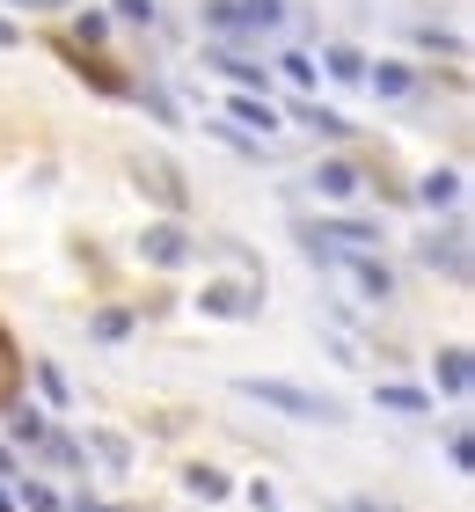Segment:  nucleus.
Segmentation results:
<instances>
[{
  "label": "nucleus",
  "instance_id": "nucleus-1",
  "mask_svg": "<svg viewBox=\"0 0 475 512\" xmlns=\"http://www.w3.org/2000/svg\"><path fill=\"white\" fill-rule=\"evenodd\" d=\"M234 388H242L249 403L278 410V417H300V425H344V403H337V395H315V388H300V381H256V374H242Z\"/></svg>",
  "mask_w": 475,
  "mask_h": 512
},
{
  "label": "nucleus",
  "instance_id": "nucleus-2",
  "mask_svg": "<svg viewBox=\"0 0 475 512\" xmlns=\"http://www.w3.org/2000/svg\"><path fill=\"white\" fill-rule=\"evenodd\" d=\"M307 256L337 271V286H344V293H359V308H388V300H395V271L380 264V256H359V249H322V242H307Z\"/></svg>",
  "mask_w": 475,
  "mask_h": 512
},
{
  "label": "nucleus",
  "instance_id": "nucleus-3",
  "mask_svg": "<svg viewBox=\"0 0 475 512\" xmlns=\"http://www.w3.org/2000/svg\"><path fill=\"white\" fill-rule=\"evenodd\" d=\"M132 183H139V191H147V198H154L169 220L190 205V191H183V169H176L169 154H139V161H132Z\"/></svg>",
  "mask_w": 475,
  "mask_h": 512
},
{
  "label": "nucleus",
  "instance_id": "nucleus-4",
  "mask_svg": "<svg viewBox=\"0 0 475 512\" xmlns=\"http://www.w3.org/2000/svg\"><path fill=\"white\" fill-rule=\"evenodd\" d=\"M139 256H147V264H161V271H176V264H190V235L176 220H161V227H147V235H139Z\"/></svg>",
  "mask_w": 475,
  "mask_h": 512
},
{
  "label": "nucleus",
  "instance_id": "nucleus-5",
  "mask_svg": "<svg viewBox=\"0 0 475 512\" xmlns=\"http://www.w3.org/2000/svg\"><path fill=\"white\" fill-rule=\"evenodd\" d=\"M307 242H322V249H359V256H373V249H380V227H366V220H322V227H307Z\"/></svg>",
  "mask_w": 475,
  "mask_h": 512
},
{
  "label": "nucleus",
  "instance_id": "nucleus-6",
  "mask_svg": "<svg viewBox=\"0 0 475 512\" xmlns=\"http://www.w3.org/2000/svg\"><path fill=\"white\" fill-rule=\"evenodd\" d=\"M417 256H424L432 271H446V278H468V235H432Z\"/></svg>",
  "mask_w": 475,
  "mask_h": 512
},
{
  "label": "nucleus",
  "instance_id": "nucleus-7",
  "mask_svg": "<svg viewBox=\"0 0 475 512\" xmlns=\"http://www.w3.org/2000/svg\"><path fill=\"white\" fill-rule=\"evenodd\" d=\"M315 191H322V198H359L366 176L351 169V161H322V169H315Z\"/></svg>",
  "mask_w": 475,
  "mask_h": 512
},
{
  "label": "nucleus",
  "instance_id": "nucleus-8",
  "mask_svg": "<svg viewBox=\"0 0 475 512\" xmlns=\"http://www.w3.org/2000/svg\"><path fill=\"white\" fill-rule=\"evenodd\" d=\"M373 403H380V410H395V417H424V410H432V395H424V388H402V381H380Z\"/></svg>",
  "mask_w": 475,
  "mask_h": 512
},
{
  "label": "nucleus",
  "instance_id": "nucleus-9",
  "mask_svg": "<svg viewBox=\"0 0 475 512\" xmlns=\"http://www.w3.org/2000/svg\"><path fill=\"white\" fill-rule=\"evenodd\" d=\"M468 381H475V366H468L461 344H454V352H439V388L446 395H468Z\"/></svg>",
  "mask_w": 475,
  "mask_h": 512
},
{
  "label": "nucleus",
  "instance_id": "nucleus-10",
  "mask_svg": "<svg viewBox=\"0 0 475 512\" xmlns=\"http://www.w3.org/2000/svg\"><path fill=\"white\" fill-rule=\"evenodd\" d=\"M234 15H242V30H278L285 0H234Z\"/></svg>",
  "mask_w": 475,
  "mask_h": 512
},
{
  "label": "nucleus",
  "instance_id": "nucleus-11",
  "mask_svg": "<svg viewBox=\"0 0 475 512\" xmlns=\"http://www.w3.org/2000/svg\"><path fill=\"white\" fill-rule=\"evenodd\" d=\"M183 491H190V498H205V505H212V498H227V491H234V483H227L220 469H205V461H198V469H183Z\"/></svg>",
  "mask_w": 475,
  "mask_h": 512
},
{
  "label": "nucleus",
  "instance_id": "nucleus-12",
  "mask_svg": "<svg viewBox=\"0 0 475 512\" xmlns=\"http://www.w3.org/2000/svg\"><path fill=\"white\" fill-rule=\"evenodd\" d=\"M198 308H205V315H249V293H242V286H205Z\"/></svg>",
  "mask_w": 475,
  "mask_h": 512
},
{
  "label": "nucleus",
  "instance_id": "nucleus-13",
  "mask_svg": "<svg viewBox=\"0 0 475 512\" xmlns=\"http://www.w3.org/2000/svg\"><path fill=\"white\" fill-rule=\"evenodd\" d=\"M205 66H220V74H227V81H242V88H264V66H249L242 52H212Z\"/></svg>",
  "mask_w": 475,
  "mask_h": 512
},
{
  "label": "nucleus",
  "instance_id": "nucleus-14",
  "mask_svg": "<svg viewBox=\"0 0 475 512\" xmlns=\"http://www.w3.org/2000/svg\"><path fill=\"white\" fill-rule=\"evenodd\" d=\"M417 198H424V205H454V198H461V176H454V169H432V176L417 183Z\"/></svg>",
  "mask_w": 475,
  "mask_h": 512
},
{
  "label": "nucleus",
  "instance_id": "nucleus-15",
  "mask_svg": "<svg viewBox=\"0 0 475 512\" xmlns=\"http://www.w3.org/2000/svg\"><path fill=\"white\" fill-rule=\"evenodd\" d=\"M322 66H329L337 81H366V59L351 52V44H329V52H322Z\"/></svg>",
  "mask_w": 475,
  "mask_h": 512
},
{
  "label": "nucleus",
  "instance_id": "nucleus-16",
  "mask_svg": "<svg viewBox=\"0 0 475 512\" xmlns=\"http://www.w3.org/2000/svg\"><path fill=\"white\" fill-rule=\"evenodd\" d=\"M15 388H22V359H15L8 330H0V403H15Z\"/></svg>",
  "mask_w": 475,
  "mask_h": 512
},
{
  "label": "nucleus",
  "instance_id": "nucleus-17",
  "mask_svg": "<svg viewBox=\"0 0 475 512\" xmlns=\"http://www.w3.org/2000/svg\"><path fill=\"white\" fill-rule=\"evenodd\" d=\"M234 118H242V125H256V132H271V125H278V110H271L264 96H234Z\"/></svg>",
  "mask_w": 475,
  "mask_h": 512
},
{
  "label": "nucleus",
  "instance_id": "nucleus-18",
  "mask_svg": "<svg viewBox=\"0 0 475 512\" xmlns=\"http://www.w3.org/2000/svg\"><path fill=\"white\" fill-rule=\"evenodd\" d=\"M300 125H315L322 139H344V132H351V125L337 118V110H322V103H300Z\"/></svg>",
  "mask_w": 475,
  "mask_h": 512
},
{
  "label": "nucleus",
  "instance_id": "nucleus-19",
  "mask_svg": "<svg viewBox=\"0 0 475 512\" xmlns=\"http://www.w3.org/2000/svg\"><path fill=\"white\" fill-rule=\"evenodd\" d=\"M410 88H417L410 66H380V74H373V96H410Z\"/></svg>",
  "mask_w": 475,
  "mask_h": 512
},
{
  "label": "nucleus",
  "instance_id": "nucleus-20",
  "mask_svg": "<svg viewBox=\"0 0 475 512\" xmlns=\"http://www.w3.org/2000/svg\"><path fill=\"white\" fill-rule=\"evenodd\" d=\"M205 30H220V37H242V15H234V0H205Z\"/></svg>",
  "mask_w": 475,
  "mask_h": 512
},
{
  "label": "nucleus",
  "instance_id": "nucleus-21",
  "mask_svg": "<svg viewBox=\"0 0 475 512\" xmlns=\"http://www.w3.org/2000/svg\"><path fill=\"white\" fill-rule=\"evenodd\" d=\"M88 447L103 454L110 469H125V461H132V447H125V439H117V432H88Z\"/></svg>",
  "mask_w": 475,
  "mask_h": 512
},
{
  "label": "nucleus",
  "instance_id": "nucleus-22",
  "mask_svg": "<svg viewBox=\"0 0 475 512\" xmlns=\"http://www.w3.org/2000/svg\"><path fill=\"white\" fill-rule=\"evenodd\" d=\"M15 439H22V447H44V417L37 410H15Z\"/></svg>",
  "mask_w": 475,
  "mask_h": 512
},
{
  "label": "nucleus",
  "instance_id": "nucleus-23",
  "mask_svg": "<svg viewBox=\"0 0 475 512\" xmlns=\"http://www.w3.org/2000/svg\"><path fill=\"white\" fill-rule=\"evenodd\" d=\"M125 330H132L125 308H103V315H95V337H125Z\"/></svg>",
  "mask_w": 475,
  "mask_h": 512
},
{
  "label": "nucleus",
  "instance_id": "nucleus-24",
  "mask_svg": "<svg viewBox=\"0 0 475 512\" xmlns=\"http://www.w3.org/2000/svg\"><path fill=\"white\" fill-rule=\"evenodd\" d=\"M22 505H30V512H59V498L44 491V483H30V476H22Z\"/></svg>",
  "mask_w": 475,
  "mask_h": 512
},
{
  "label": "nucleus",
  "instance_id": "nucleus-25",
  "mask_svg": "<svg viewBox=\"0 0 475 512\" xmlns=\"http://www.w3.org/2000/svg\"><path fill=\"white\" fill-rule=\"evenodd\" d=\"M37 381H44V395H52V403H66V381H59V366H44V359H37Z\"/></svg>",
  "mask_w": 475,
  "mask_h": 512
},
{
  "label": "nucleus",
  "instance_id": "nucleus-26",
  "mask_svg": "<svg viewBox=\"0 0 475 512\" xmlns=\"http://www.w3.org/2000/svg\"><path fill=\"white\" fill-rule=\"evenodd\" d=\"M117 15L125 22H154V0H117Z\"/></svg>",
  "mask_w": 475,
  "mask_h": 512
},
{
  "label": "nucleus",
  "instance_id": "nucleus-27",
  "mask_svg": "<svg viewBox=\"0 0 475 512\" xmlns=\"http://www.w3.org/2000/svg\"><path fill=\"white\" fill-rule=\"evenodd\" d=\"M351 512H402V505H388V498H351Z\"/></svg>",
  "mask_w": 475,
  "mask_h": 512
},
{
  "label": "nucleus",
  "instance_id": "nucleus-28",
  "mask_svg": "<svg viewBox=\"0 0 475 512\" xmlns=\"http://www.w3.org/2000/svg\"><path fill=\"white\" fill-rule=\"evenodd\" d=\"M15 44H22V30H15V22H0V52H15Z\"/></svg>",
  "mask_w": 475,
  "mask_h": 512
},
{
  "label": "nucleus",
  "instance_id": "nucleus-29",
  "mask_svg": "<svg viewBox=\"0 0 475 512\" xmlns=\"http://www.w3.org/2000/svg\"><path fill=\"white\" fill-rule=\"evenodd\" d=\"M30 8H66V0H30Z\"/></svg>",
  "mask_w": 475,
  "mask_h": 512
},
{
  "label": "nucleus",
  "instance_id": "nucleus-30",
  "mask_svg": "<svg viewBox=\"0 0 475 512\" xmlns=\"http://www.w3.org/2000/svg\"><path fill=\"white\" fill-rule=\"evenodd\" d=\"M74 512H103V505H74Z\"/></svg>",
  "mask_w": 475,
  "mask_h": 512
}]
</instances>
